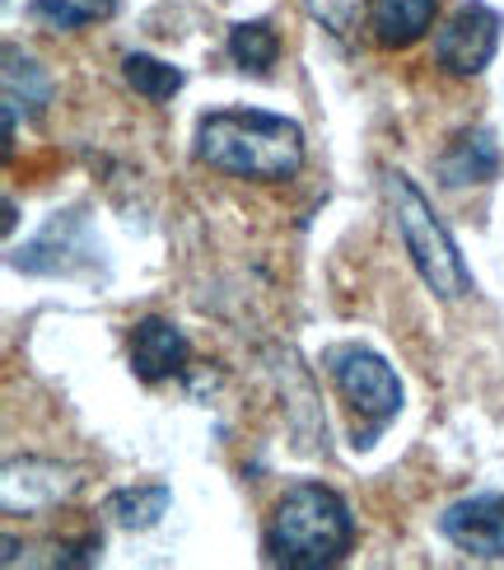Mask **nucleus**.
<instances>
[{
	"label": "nucleus",
	"instance_id": "1",
	"mask_svg": "<svg viewBox=\"0 0 504 570\" xmlns=\"http://www.w3.org/2000/svg\"><path fill=\"white\" fill-rule=\"evenodd\" d=\"M197 159L234 178L285 183L304 169V131L290 117L257 112V108H225L201 117L197 127Z\"/></svg>",
	"mask_w": 504,
	"mask_h": 570
},
{
	"label": "nucleus",
	"instance_id": "2",
	"mask_svg": "<svg viewBox=\"0 0 504 570\" xmlns=\"http://www.w3.org/2000/svg\"><path fill=\"white\" fill-rule=\"evenodd\" d=\"M355 542L350 505L332 487L299 482L280 495L276 519L267 529V552L285 570H323L346 561Z\"/></svg>",
	"mask_w": 504,
	"mask_h": 570
},
{
	"label": "nucleus",
	"instance_id": "3",
	"mask_svg": "<svg viewBox=\"0 0 504 570\" xmlns=\"http://www.w3.org/2000/svg\"><path fill=\"white\" fill-rule=\"evenodd\" d=\"M383 202H388V216H393V225L402 234L406 253H412L421 281L439 299H463L472 291V272L463 263L458 244L448 239V229L435 220L429 202L421 197V187L406 178V174L388 169V174H383Z\"/></svg>",
	"mask_w": 504,
	"mask_h": 570
},
{
	"label": "nucleus",
	"instance_id": "4",
	"mask_svg": "<svg viewBox=\"0 0 504 570\" xmlns=\"http://www.w3.org/2000/svg\"><path fill=\"white\" fill-rule=\"evenodd\" d=\"M323 365L332 374L336 393L346 397V407L365 421V431H355V449H369L374 435L402 412V384L393 365L365 346H332L323 355Z\"/></svg>",
	"mask_w": 504,
	"mask_h": 570
},
{
	"label": "nucleus",
	"instance_id": "5",
	"mask_svg": "<svg viewBox=\"0 0 504 570\" xmlns=\"http://www.w3.org/2000/svg\"><path fill=\"white\" fill-rule=\"evenodd\" d=\"M99 253L103 248L93 239L89 216L80 206H70V210H57L10 263L14 272H29V276H76V272L99 267Z\"/></svg>",
	"mask_w": 504,
	"mask_h": 570
},
{
	"label": "nucleus",
	"instance_id": "6",
	"mask_svg": "<svg viewBox=\"0 0 504 570\" xmlns=\"http://www.w3.org/2000/svg\"><path fill=\"white\" fill-rule=\"evenodd\" d=\"M500 29H504V19L491 6H482V0H467V6L453 10V19L444 23L439 38H435L439 66L448 70V76H458V80L482 76V70L495 61V52H500Z\"/></svg>",
	"mask_w": 504,
	"mask_h": 570
},
{
	"label": "nucleus",
	"instance_id": "7",
	"mask_svg": "<svg viewBox=\"0 0 504 570\" xmlns=\"http://www.w3.org/2000/svg\"><path fill=\"white\" fill-rule=\"evenodd\" d=\"M80 487V478L70 468L52 463V459H14L6 463V482H0V505L6 514H33L47 505H61L70 491Z\"/></svg>",
	"mask_w": 504,
	"mask_h": 570
},
{
	"label": "nucleus",
	"instance_id": "8",
	"mask_svg": "<svg viewBox=\"0 0 504 570\" xmlns=\"http://www.w3.org/2000/svg\"><path fill=\"white\" fill-rule=\"evenodd\" d=\"M439 533L467 557L500 561L504 557V495H472L439 514Z\"/></svg>",
	"mask_w": 504,
	"mask_h": 570
},
{
	"label": "nucleus",
	"instance_id": "9",
	"mask_svg": "<svg viewBox=\"0 0 504 570\" xmlns=\"http://www.w3.org/2000/svg\"><path fill=\"white\" fill-rule=\"evenodd\" d=\"M187 337L178 323L168 318H140L131 327V370L136 379H146V384H164V379H174L187 370Z\"/></svg>",
	"mask_w": 504,
	"mask_h": 570
},
{
	"label": "nucleus",
	"instance_id": "10",
	"mask_svg": "<svg viewBox=\"0 0 504 570\" xmlns=\"http://www.w3.org/2000/svg\"><path fill=\"white\" fill-rule=\"evenodd\" d=\"M500 174V146L486 127L458 131L448 140V150L439 155V178L444 187H472V183H491Z\"/></svg>",
	"mask_w": 504,
	"mask_h": 570
},
{
	"label": "nucleus",
	"instance_id": "11",
	"mask_svg": "<svg viewBox=\"0 0 504 570\" xmlns=\"http://www.w3.org/2000/svg\"><path fill=\"white\" fill-rule=\"evenodd\" d=\"M439 0H378L374 6V38L378 47H412L429 33Z\"/></svg>",
	"mask_w": 504,
	"mask_h": 570
},
{
	"label": "nucleus",
	"instance_id": "12",
	"mask_svg": "<svg viewBox=\"0 0 504 570\" xmlns=\"http://www.w3.org/2000/svg\"><path fill=\"white\" fill-rule=\"evenodd\" d=\"M52 104V76L19 47H6V108H29L33 117Z\"/></svg>",
	"mask_w": 504,
	"mask_h": 570
},
{
	"label": "nucleus",
	"instance_id": "13",
	"mask_svg": "<svg viewBox=\"0 0 504 570\" xmlns=\"http://www.w3.org/2000/svg\"><path fill=\"white\" fill-rule=\"evenodd\" d=\"M174 505L164 482H150V487H127V491H112L108 495V514L117 529H155L159 519Z\"/></svg>",
	"mask_w": 504,
	"mask_h": 570
},
{
	"label": "nucleus",
	"instance_id": "14",
	"mask_svg": "<svg viewBox=\"0 0 504 570\" xmlns=\"http://www.w3.org/2000/svg\"><path fill=\"white\" fill-rule=\"evenodd\" d=\"M229 57L244 66V70H257V76H267L280 57V38L267 19H248V23H234L229 29Z\"/></svg>",
	"mask_w": 504,
	"mask_h": 570
},
{
	"label": "nucleus",
	"instance_id": "15",
	"mask_svg": "<svg viewBox=\"0 0 504 570\" xmlns=\"http://www.w3.org/2000/svg\"><path fill=\"white\" fill-rule=\"evenodd\" d=\"M117 10V0H29V14L42 23V29H85V23H99Z\"/></svg>",
	"mask_w": 504,
	"mask_h": 570
},
{
	"label": "nucleus",
	"instance_id": "16",
	"mask_svg": "<svg viewBox=\"0 0 504 570\" xmlns=\"http://www.w3.org/2000/svg\"><path fill=\"white\" fill-rule=\"evenodd\" d=\"M122 76H127V85H131L136 94H146L150 104H168V99H174V94L182 89V70L168 66V61H159V57H146V52H131V57L122 61Z\"/></svg>",
	"mask_w": 504,
	"mask_h": 570
},
{
	"label": "nucleus",
	"instance_id": "17",
	"mask_svg": "<svg viewBox=\"0 0 504 570\" xmlns=\"http://www.w3.org/2000/svg\"><path fill=\"white\" fill-rule=\"evenodd\" d=\"M308 6V14L314 19H323V29H332V33H350L359 19H365V0H304Z\"/></svg>",
	"mask_w": 504,
	"mask_h": 570
},
{
	"label": "nucleus",
	"instance_id": "18",
	"mask_svg": "<svg viewBox=\"0 0 504 570\" xmlns=\"http://www.w3.org/2000/svg\"><path fill=\"white\" fill-rule=\"evenodd\" d=\"M99 548H103L99 538H85V542H76V548H61L57 566H93L99 561Z\"/></svg>",
	"mask_w": 504,
	"mask_h": 570
},
{
	"label": "nucleus",
	"instance_id": "19",
	"mask_svg": "<svg viewBox=\"0 0 504 570\" xmlns=\"http://www.w3.org/2000/svg\"><path fill=\"white\" fill-rule=\"evenodd\" d=\"M19 561V542L14 538H6V566H14Z\"/></svg>",
	"mask_w": 504,
	"mask_h": 570
}]
</instances>
